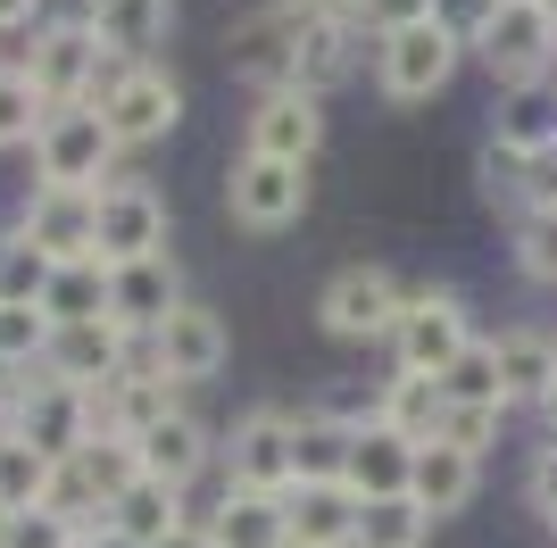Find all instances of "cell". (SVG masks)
<instances>
[{
    "label": "cell",
    "instance_id": "obj_1",
    "mask_svg": "<svg viewBox=\"0 0 557 548\" xmlns=\"http://www.w3.org/2000/svg\"><path fill=\"white\" fill-rule=\"evenodd\" d=\"M474 341H483V333H474V299H466L458 283H408V308H399L383 349H392V374H433V383H442Z\"/></svg>",
    "mask_w": 557,
    "mask_h": 548
},
{
    "label": "cell",
    "instance_id": "obj_2",
    "mask_svg": "<svg viewBox=\"0 0 557 548\" xmlns=\"http://www.w3.org/2000/svg\"><path fill=\"white\" fill-rule=\"evenodd\" d=\"M125 150H116L109 116L84 100V109H50L42 134H34V183H50V191H109L116 175H125Z\"/></svg>",
    "mask_w": 557,
    "mask_h": 548
},
{
    "label": "cell",
    "instance_id": "obj_3",
    "mask_svg": "<svg viewBox=\"0 0 557 548\" xmlns=\"http://www.w3.org/2000/svg\"><path fill=\"white\" fill-rule=\"evenodd\" d=\"M92 109L109 116L116 150H150V141H166L175 125H184V84H175L159 59H109Z\"/></svg>",
    "mask_w": 557,
    "mask_h": 548
},
{
    "label": "cell",
    "instance_id": "obj_4",
    "mask_svg": "<svg viewBox=\"0 0 557 548\" xmlns=\"http://www.w3.org/2000/svg\"><path fill=\"white\" fill-rule=\"evenodd\" d=\"M399 308H408V283L392 266H374V258H349V266L325 274V291H317V324H325V341H392Z\"/></svg>",
    "mask_w": 557,
    "mask_h": 548
},
{
    "label": "cell",
    "instance_id": "obj_5",
    "mask_svg": "<svg viewBox=\"0 0 557 548\" xmlns=\"http://www.w3.org/2000/svg\"><path fill=\"white\" fill-rule=\"evenodd\" d=\"M141 482V457L134 440H116V433H92L75 457H59V482H50V515H67L75 532L84 524H109L116 499Z\"/></svg>",
    "mask_w": 557,
    "mask_h": 548
},
{
    "label": "cell",
    "instance_id": "obj_6",
    "mask_svg": "<svg viewBox=\"0 0 557 548\" xmlns=\"http://www.w3.org/2000/svg\"><path fill=\"white\" fill-rule=\"evenodd\" d=\"M17 67L34 75L42 116H50V109H84V100H92L100 75H109V50H100V34L84 25V9H67V17H50L42 34H34V50H25Z\"/></svg>",
    "mask_w": 557,
    "mask_h": 548
},
{
    "label": "cell",
    "instance_id": "obj_7",
    "mask_svg": "<svg viewBox=\"0 0 557 548\" xmlns=\"http://www.w3.org/2000/svg\"><path fill=\"white\" fill-rule=\"evenodd\" d=\"M474 59H483V75L499 91L557 84V17L541 0H499V17H491V34L474 42Z\"/></svg>",
    "mask_w": 557,
    "mask_h": 548
},
{
    "label": "cell",
    "instance_id": "obj_8",
    "mask_svg": "<svg viewBox=\"0 0 557 548\" xmlns=\"http://www.w3.org/2000/svg\"><path fill=\"white\" fill-rule=\"evenodd\" d=\"M292 433H300V408H242L225 433V490H267L283 499L300 482V457H292Z\"/></svg>",
    "mask_w": 557,
    "mask_h": 548
},
{
    "label": "cell",
    "instance_id": "obj_9",
    "mask_svg": "<svg viewBox=\"0 0 557 548\" xmlns=\"http://www.w3.org/2000/svg\"><path fill=\"white\" fill-rule=\"evenodd\" d=\"M225 216L242 233H258V241H275V233H292L308 216V166L292 159H258V150H242V159L225 166Z\"/></svg>",
    "mask_w": 557,
    "mask_h": 548
},
{
    "label": "cell",
    "instance_id": "obj_10",
    "mask_svg": "<svg viewBox=\"0 0 557 548\" xmlns=\"http://www.w3.org/2000/svg\"><path fill=\"white\" fill-rule=\"evenodd\" d=\"M458 67H466V42H449L433 17L374 42V91H383L392 109H424L433 91H449V75H458Z\"/></svg>",
    "mask_w": 557,
    "mask_h": 548
},
{
    "label": "cell",
    "instance_id": "obj_11",
    "mask_svg": "<svg viewBox=\"0 0 557 548\" xmlns=\"http://www.w3.org/2000/svg\"><path fill=\"white\" fill-rule=\"evenodd\" d=\"M141 358L159 365L175 390H209L216 374H225V358H233V333H225V316H216L209 299H184V308L141 341Z\"/></svg>",
    "mask_w": 557,
    "mask_h": 548
},
{
    "label": "cell",
    "instance_id": "obj_12",
    "mask_svg": "<svg viewBox=\"0 0 557 548\" xmlns=\"http://www.w3.org/2000/svg\"><path fill=\"white\" fill-rule=\"evenodd\" d=\"M166 233H175V216H166V191H159V183L116 175L109 191H100V266L166 258Z\"/></svg>",
    "mask_w": 557,
    "mask_h": 548
},
{
    "label": "cell",
    "instance_id": "obj_13",
    "mask_svg": "<svg viewBox=\"0 0 557 548\" xmlns=\"http://www.w3.org/2000/svg\"><path fill=\"white\" fill-rule=\"evenodd\" d=\"M9 225H17L25 241L50 258V266L100 258V191H50V183H34V191H25V208L9 216Z\"/></svg>",
    "mask_w": 557,
    "mask_h": 548
},
{
    "label": "cell",
    "instance_id": "obj_14",
    "mask_svg": "<svg viewBox=\"0 0 557 548\" xmlns=\"http://www.w3.org/2000/svg\"><path fill=\"white\" fill-rule=\"evenodd\" d=\"M242 150L308 166L317 150H325V100H317V91H300V84L258 91V100H250V125H242Z\"/></svg>",
    "mask_w": 557,
    "mask_h": 548
},
{
    "label": "cell",
    "instance_id": "obj_15",
    "mask_svg": "<svg viewBox=\"0 0 557 548\" xmlns=\"http://www.w3.org/2000/svg\"><path fill=\"white\" fill-rule=\"evenodd\" d=\"M134 358H141L134 333H116L109 316H92V324H50L42 374H59V383H75V390H100V383H116Z\"/></svg>",
    "mask_w": 557,
    "mask_h": 548
},
{
    "label": "cell",
    "instance_id": "obj_16",
    "mask_svg": "<svg viewBox=\"0 0 557 548\" xmlns=\"http://www.w3.org/2000/svg\"><path fill=\"white\" fill-rule=\"evenodd\" d=\"M184 274H175V258H134V266H109V324L116 333H134V341H150L175 308H184Z\"/></svg>",
    "mask_w": 557,
    "mask_h": 548
},
{
    "label": "cell",
    "instance_id": "obj_17",
    "mask_svg": "<svg viewBox=\"0 0 557 548\" xmlns=\"http://www.w3.org/2000/svg\"><path fill=\"white\" fill-rule=\"evenodd\" d=\"M134 457H141V474H150V482H166V490H184V499H191V482L225 457V440H216L191 408H175L166 424H150V433L134 440Z\"/></svg>",
    "mask_w": 557,
    "mask_h": 548
},
{
    "label": "cell",
    "instance_id": "obj_18",
    "mask_svg": "<svg viewBox=\"0 0 557 548\" xmlns=\"http://www.w3.org/2000/svg\"><path fill=\"white\" fill-rule=\"evenodd\" d=\"M17 433L34 440V449H50V457H75L84 440L100 433V399H92V390H75V383H59V374H42L34 399L17 408Z\"/></svg>",
    "mask_w": 557,
    "mask_h": 548
},
{
    "label": "cell",
    "instance_id": "obj_19",
    "mask_svg": "<svg viewBox=\"0 0 557 548\" xmlns=\"http://www.w3.org/2000/svg\"><path fill=\"white\" fill-rule=\"evenodd\" d=\"M92 399H100V433H116V440H141L150 424H166V415L184 408V390L166 383L150 358H134L125 374H116V383H100Z\"/></svg>",
    "mask_w": 557,
    "mask_h": 548
},
{
    "label": "cell",
    "instance_id": "obj_20",
    "mask_svg": "<svg viewBox=\"0 0 557 548\" xmlns=\"http://www.w3.org/2000/svg\"><path fill=\"white\" fill-rule=\"evenodd\" d=\"M408 499H417L433 524L466 515V507L483 499V457L449 449V440H424V449H417V482H408Z\"/></svg>",
    "mask_w": 557,
    "mask_h": 548
},
{
    "label": "cell",
    "instance_id": "obj_21",
    "mask_svg": "<svg viewBox=\"0 0 557 548\" xmlns=\"http://www.w3.org/2000/svg\"><path fill=\"white\" fill-rule=\"evenodd\" d=\"M292 548H358V490L349 482H292Z\"/></svg>",
    "mask_w": 557,
    "mask_h": 548
},
{
    "label": "cell",
    "instance_id": "obj_22",
    "mask_svg": "<svg viewBox=\"0 0 557 548\" xmlns=\"http://www.w3.org/2000/svg\"><path fill=\"white\" fill-rule=\"evenodd\" d=\"M491 349H499V390H508V408L541 415V390H549V374H557V333L549 324H499Z\"/></svg>",
    "mask_w": 557,
    "mask_h": 548
},
{
    "label": "cell",
    "instance_id": "obj_23",
    "mask_svg": "<svg viewBox=\"0 0 557 548\" xmlns=\"http://www.w3.org/2000/svg\"><path fill=\"white\" fill-rule=\"evenodd\" d=\"M408 482H417V440L367 415V424H358V449H349V490H358V499H408Z\"/></svg>",
    "mask_w": 557,
    "mask_h": 548
},
{
    "label": "cell",
    "instance_id": "obj_24",
    "mask_svg": "<svg viewBox=\"0 0 557 548\" xmlns=\"http://www.w3.org/2000/svg\"><path fill=\"white\" fill-rule=\"evenodd\" d=\"M84 25L100 34L109 59H150L175 25V0H84Z\"/></svg>",
    "mask_w": 557,
    "mask_h": 548
},
{
    "label": "cell",
    "instance_id": "obj_25",
    "mask_svg": "<svg viewBox=\"0 0 557 548\" xmlns=\"http://www.w3.org/2000/svg\"><path fill=\"white\" fill-rule=\"evenodd\" d=\"M200 524L216 532V548H292V507L267 490H225Z\"/></svg>",
    "mask_w": 557,
    "mask_h": 548
},
{
    "label": "cell",
    "instance_id": "obj_26",
    "mask_svg": "<svg viewBox=\"0 0 557 548\" xmlns=\"http://www.w3.org/2000/svg\"><path fill=\"white\" fill-rule=\"evenodd\" d=\"M358 424H367V415H349V408H300V433H292L300 482H349V449H358Z\"/></svg>",
    "mask_w": 557,
    "mask_h": 548
},
{
    "label": "cell",
    "instance_id": "obj_27",
    "mask_svg": "<svg viewBox=\"0 0 557 548\" xmlns=\"http://www.w3.org/2000/svg\"><path fill=\"white\" fill-rule=\"evenodd\" d=\"M349 67H358V17H317V25H300V50H292V84H300V91H317V100H325Z\"/></svg>",
    "mask_w": 557,
    "mask_h": 548
},
{
    "label": "cell",
    "instance_id": "obj_28",
    "mask_svg": "<svg viewBox=\"0 0 557 548\" xmlns=\"http://www.w3.org/2000/svg\"><path fill=\"white\" fill-rule=\"evenodd\" d=\"M442 415H449V390L433 383V374H383V383H374V424L408 433L417 449L442 433Z\"/></svg>",
    "mask_w": 557,
    "mask_h": 548
},
{
    "label": "cell",
    "instance_id": "obj_29",
    "mask_svg": "<svg viewBox=\"0 0 557 548\" xmlns=\"http://www.w3.org/2000/svg\"><path fill=\"white\" fill-rule=\"evenodd\" d=\"M50 482H59V457L34 449V440L9 424V440H0V515H34V507H50Z\"/></svg>",
    "mask_w": 557,
    "mask_h": 548
},
{
    "label": "cell",
    "instance_id": "obj_30",
    "mask_svg": "<svg viewBox=\"0 0 557 548\" xmlns=\"http://www.w3.org/2000/svg\"><path fill=\"white\" fill-rule=\"evenodd\" d=\"M125 540H141V548H159V540H175V532L191 524V507H184V490H166V482H150L141 474L125 499H116V515H109Z\"/></svg>",
    "mask_w": 557,
    "mask_h": 548
},
{
    "label": "cell",
    "instance_id": "obj_31",
    "mask_svg": "<svg viewBox=\"0 0 557 548\" xmlns=\"http://www.w3.org/2000/svg\"><path fill=\"white\" fill-rule=\"evenodd\" d=\"M42 316L50 324H92V316H109V266H100V258L59 266V274H50V291H42Z\"/></svg>",
    "mask_w": 557,
    "mask_h": 548
},
{
    "label": "cell",
    "instance_id": "obj_32",
    "mask_svg": "<svg viewBox=\"0 0 557 548\" xmlns=\"http://www.w3.org/2000/svg\"><path fill=\"white\" fill-rule=\"evenodd\" d=\"M491 141H508V150H549V141H557V84H541V91H499Z\"/></svg>",
    "mask_w": 557,
    "mask_h": 548
},
{
    "label": "cell",
    "instance_id": "obj_33",
    "mask_svg": "<svg viewBox=\"0 0 557 548\" xmlns=\"http://www.w3.org/2000/svg\"><path fill=\"white\" fill-rule=\"evenodd\" d=\"M358 548H433V515L417 499H358Z\"/></svg>",
    "mask_w": 557,
    "mask_h": 548
},
{
    "label": "cell",
    "instance_id": "obj_34",
    "mask_svg": "<svg viewBox=\"0 0 557 548\" xmlns=\"http://www.w3.org/2000/svg\"><path fill=\"white\" fill-rule=\"evenodd\" d=\"M50 258L34 250V241H25L17 225L0 233V308H42V291H50Z\"/></svg>",
    "mask_w": 557,
    "mask_h": 548
},
{
    "label": "cell",
    "instance_id": "obj_35",
    "mask_svg": "<svg viewBox=\"0 0 557 548\" xmlns=\"http://www.w3.org/2000/svg\"><path fill=\"white\" fill-rule=\"evenodd\" d=\"M34 134H42V91H34V75L17 59H0V159L34 150Z\"/></svg>",
    "mask_w": 557,
    "mask_h": 548
},
{
    "label": "cell",
    "instance_id": "obj_36",
    "mask_svg": "<svg viewBox=\"0 0 557 548\" xmlns=\"http://www.w3.org/2000/svg\"><path fill=\"white\" fill-rule=\"evenodd\" d=\"M508 415L516 408H499V399H449V415H442L433 440H449V449H466V457H491L508 440Z\"/></svg>",
    "mask_w": 557,
    "mask_h": 548
},
{
    "label": "cell",
    "instance_id": "obj_37",
    "mask_svg": "<svg viewBox=\"0 0 557 548\" xmlns=\"http://www.w3.org/2000/svg\"><path fill=\"white\" fill-rule=\"evenodd\" d=\"M474 191H483L491 208L524 216V150H508V141L483 134V150H474Z\"/></svg>",
    "mask_w": 557,
    "mask_h": 548
},
{
    "label": "cell",
    "instance_id": "obj_38",
    "mask_svg": "<svg viewBox=\"0 0 557 548\" xmlns=\"http://www.w3.org/2000/svg\"><path fill=\"white\" fill-rule=\"evenodd\" d=\"M508 258H516V274H524L533 291H557V216H516Z\"/></svg>",
    "mask_w": 557,
    "mask_h": 548
},
{
    "label": "cell",
    "instance_id": "obj_39",
    "mask_svg": "<svg viewBox=\"0 0 557 548\" xmlns=\"http://www.w3.org/2000/svg\"><path fill=\"white\" fill-rule=\"evenodd\" d=\"M442 390H449V399H499V408H508V390H499V349H491V333H483V341H474V349H466V358L442 374Z\"/></svg>",
    "mask_w": 557,
    "mask_h": 548
},
{
    "label": "cell",
    "instance_id": "obj_40",
    "mask_svg": "<svg viewBox=\"0 0 557 548\" xmlns=\"http://www.w3.org/2000/svg\"><path fill=\"white\" fill-rule=\"evenodd\" d=\"M50 349V316L42 308H0V358L9 365H42Z\"/></svg>",
    "mask_w": 557,
    "mask_h": 548
},
{
    "label": "cell",
    "instance_id": "obj_41",
    "mask_svg": "<svg viewBox=\"0 0 557 548\" xmlns=\"http://www.w3.org/2000/svg\"><path fill=\"white\" fill-rule=\"evenodd\" d=\"M524 507H533V515H541V532L557 540V433L541 440L533 457H524Z\"/></svg>",
    "mask_w": 557,
    "mask_h": 548
},
{
    "label": "cell",
    "instance_id": "obj_42",
    "mask_svg": "<svg viewBox=\"0 0 557 548\" xmlns=\"http://www.w3.org/2000/svg\"><path fill=\"white\" fill-rule=\"evenodd\" d=\"M433 17V0H358V34L383 42V34H408V25Z\"/></svg>",
    "mask_w": 557,
    "mask_h": 548
},
{
    "label": "cell",
    "instance_id": "obj_43",
    "mask_svg": "<svg viewBox=\"0 0 557 548\" xmlns=\"http://www.w3.org/2000/svg\"><path fill=\"white\" fill-rule=\"evenodd\" d=\"M491 17H499V0H433V25H442L449 42H466V50L491 34Z\"/></svg>",
    "mask_w": 557,
    "mask_h": 548
},
{
    "label": "cell",
    "instance_id": "obj_44",
    "mask_svg": "<svg viewBox=\"0 0 557 548\" xmlns=\"http://www.w3.org/2000/svg\"><path fill=\"white\" fill-rule=\"evenodd\" d=\"M9 548H75V524H67V515H50V507L9 515Z\"/></svg>",
    "mask_w": 557,
    "mask_h": 548
},
{
    "label": "cell",
    "instance_id": "obj_45",
    "mask_svg": "<svg viewBox=\"0 0 557 548\" xmlns=\"http://www.w3.org/2000/svg\"><path fill=\"white\" fill-rule=\"evenodd\" d=\"M524 216H557V141L524 150Z\"/></svg>",
    "mask_w": 557,
    "mask_h": 548
},
{
    "label": "cell",
    "instance_id": "obj_46",
    "mask_svg": "<svg viewBox=\"0 0 557 548\" xmlns=\"http://www.w3.org/2000/svg\"><path fill=\"white\" fill-rule=\"evenodd\" d=\"M42 9H50V0H0V34H25Z\"/></svg>",
    "mask_w": 557,
    "mask_h": 548
},
{
    "label": "cell",
    "instance_id": "obj_47",
    "mask_svg": "<svg viewBox=\"0 0 557 548\" xmlns=\"http://www.w3.org/2000/svg\"><path fill=\"white\" fill-rule=\"evenodd\" d=\"M159 548H216V532H209V524H200V515H191V524H184V532H175V540H159Z\"/></svg>",
    "mask_w": 557,
    "mask_h": 548
},
{
    "label": "cell",
    "instance_id": "obj_48",
    "mask_svg": "<svg viewBox=\"0 0 557 548\" xmlns=\"http://www.w3.org/2000/svg\"><path fill=\"white\" fill-rule=\"evenodd\" d=\"M84 548H141V540H125L116 524H84Z\"/></svg>",
    "mask_w": 557,
    "mask_h": 548
},
{
    "label": "cell",
    "instance_id": "obj_49",
    "mask_svg": "<svg viewBox=\"0 0 557 548\" xmlns=\"http://www.w3.org/2000/svg\"><path fill=\"white\" fill-rule=\"evenodd\" d=\"M541 424L557 433V374H549V390H541Z\"/></svg>",
    "mask_w": 557,
    "mask_h": 548
},
{
    "label": "cell",
    "instance_id": "obj_50",
    "mask_svg": "<svg viewBox=\"0 0 557 548\" xmlns=\"http://www.w3.org/2000/svg\"><path fill=\"white\" fill-rule=\"evenodd\" d=\"M9 424H17V415H9V408H0V440H9Z\"/></svg>",
    "mask_w": 557,
    "mask_h": 548
},
{
    "label": "cell",
    "instance_id": "obj_51",
    "mask_svg": "<svg viewBox=\"0 0 557 548\" xmlns=\"http://www.w3.org/2000/svg\"><path fill=\"white\" fill-rule=\"evenodd\" d=\"M541 9H549V17H557V0H541Z\"/></svg>",
    "mask_w": 557,
    "mask_h": 548
},
{
    "label": "cell",
    "instance_id": "obj_52",
    "mask_svg": "<svg viewBox=\"0 0 557 548\" xmlns=\"http://www.w3.org/2000/svg\"><path fill=\"white\" fill-rule=\"evenodd\" d=\"M75 548H84V532H75Z\"/></svg>",
    "mask_w": 557,
    "mask_h": 548
},
{
    "label": "cell",
    "instance_id": "obj_53",
    "mask_svg": "<svg viewBox=\"0 0 557 548\" xmlns=\"http://www.w3.org/2000/svg\"><path fill=\"white\" fill-rule=\"evenodd\" d=\"M75 9H84V0H75Z\"/></svg>",
    "mask_w": 557,
    "mask_h": 548
}]
</instances>
